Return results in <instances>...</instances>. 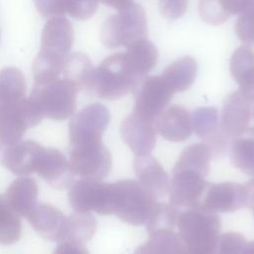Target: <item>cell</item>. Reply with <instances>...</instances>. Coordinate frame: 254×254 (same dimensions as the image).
Returning a JSON list of instances; mask_svg holds the SVG:
<instances>
[{
  "instance_id": "6da1fadb",
  "label": "cell",
  "mask_w": 254,
  "mask_h": 254,
  "mask_svg": "<svg viewBox=\"0 0 254 254\" xmlns=\"http://www.w3.org/2000/svg\"><path fill=\"white\" fill-rule=\"evenodd\" d=\"M211 154L204 143L187 147L174 166L170 182V202L177 206L198 208L208 187L205 177Z\"/></svg>"
},
{
  "instance_id": "7a4b0ae2",
  "label": "cell",
  "mask_w": 254,
  "mask_h": 254,
  "mask_svg": "<svg viewBox=\"0 0 254 254\" xmlns=\"http://www.w3.org/2000/svg\"><path fill=\"white\" fill-rule=\"evenodd\" d=\"M160 202L134 180L110 183L109 212L132 225L147 224Z\"/></svg>"
},
{
  "instance_id": "3957f363",
  "label": "cell",
  "mask_w": 254,
  "mask_h": 254,
  "mask_svg": "<svg viewBox=\"0 0 254 254\" xmlns=\"http://www.w3.org/2000/svg\"><path fill=\"white\" fill-rule=\"evenodd\" d=\"M176 226L188 254H215L220 231V220L215 213L190 208L179 213Z\"/></svg>"
},
{
  "instance_id": "277c9868",
  "label": "cell",
  "mask_w": 254,
  "mask_h": 254,
  "mask_svg": "<svg viewBox=\"0 0 254 254\" xmlns=\"http://www.w3.org/2000/svg\"><path fill=\"white\" fill-rule=\"evenodd\" d=\"M141 80L128 70L123 53L111 55L93 70L87 91L102 99H117L135 89Z\"/></svg>"
},
{
  "instance_id": "5b68a950",
  "label": "cell",
  "mask_w": 254,
  "mask_h": 254,
  "mask_svg": "<svg viewBox=\"0 0 254 254\" xmlns=\"http://www.w3.org/2000/svg\"><path fill=\"white\" fill-rule=\"evenodd\" d=\"M78 91L74 82L59 77L44 83H34L30 97L39 104L45 117L65 120L75 110Z\"/></svg>"
},
{
  "instance_id": "8992f818",
  "label": "cell",
  "mask_w": 254,
  "mask_h": 254,
  "mask_svg": "<svg viewBox=\"0 0 254 254\" xmlns=\"http://www.w3.org/2000/svg\"><path fill=\"white\" fill-rule=\"evenodd\" d=\"M146 32L144 10L137 4H131L105 20L101 27L100 39L106 48L116 49L142 39Z\"/></svg>"
},
{
  "instance_id": "52a82bcc",
  "label": "cell",
  "mask_w": 254,
  "mask_h": 254,
  "mask_svg": "<svg viewBox=\"0 0 254 254\" xmlns=\"http://www.w3.org/2000/svg\"><path fill=\"white\" fill-rule=\"evenodd\" d=\"M44 117L42 109L31 97L13 104H0V142L21 141L26 130L37 126Z\"/></svg>"
},
{
  "instance_id": "ba28073f",
  "label": "cell",
  "mask_w": 254,
  "mask_h": 254,
  "mask_svg": "<svg viewBox=\"0 0 254 254\" xmlns=\"http://www.w3.org/2000/svg\"><path fill=\"white\" fill-rule=\"evenodd\" d=\"M254 203V189L247 183L208 185L198 208L208 212H230Z\"/></svg>"
},
{
  "instance_id": "9c48e42d",
  "label": "cell",
  "mask_w": 254,
  "mask_h": 254,
  "mask_svg": "<svg viewBox=\"0 0 254 254\" xmlns=\"http://www.w3.org/2000/svg\"><path fill=\"white\" fill-rule=\"evenodd\" d=\"M109 121L110 113L103 104L91 103L85 106L69 121V146L101 142Z\"/></svg>"
},
{
  "instance_id": "30bf717a",
  "label": "cell",
  "mask_w": 254,
  "mask_h": 254,
  "mask_svg": "<svg viewBox=\"0 0 254 254\" xmlns=\"http://www.w3.org/2000/svg\"><path fill=\"white\" fill-rule=\"evenodd\" d=\"M68 162L74 175L82 179L101 180L111 169L112 157L102 142H99L69 146Z\"/></svg>"
},
{
  "instance_id": "8fae6325",
  "label": "cell",
  "mask_w": 254,
  "mask_h": 254,
  "mask_svg": "<svg viewBox=\"0 0 254 254\" xmlns=\"http://www.w3.org/2000/svg\"><path fill=\"white\" fill-rule=\"evenodd\" d=\"M133 113L155 123L175 93L162 75L149 76L138 85Z\"/></svg>"
},
{
  "instance_id": "7c38bea8",
  "label": "cell",
  "mask_w": 254,
  "mask_h": 254,
  "mask_svg": "<svg viewBox=\"0 0 254 254\" xmlns=\"http://www.w3.org/2000/svg\"><path fill=\"white\" fill-rule=\"evenodd\" d=\"M68 201L74 211L108 215L109 183L81 178L68 188Z\"/></svg>"
},
{
  "instance_id": "4fadbf2b",
  "label": "cell",
  "mask_w": 254,
  "mask_h": 254,
  "mask_svg": "<svg viewBox=\"0 0 254 254\" xmlns=\"http://www.w3.org/2000/svg\"><path fill=\"white\" fill-rule=\"evenodd\" d=\"M43 147L34 140L10 144L0 142V164L16 176L30 175L36 172Z\"/></svg>"
},
{
  "instance_id": "5bb4252c",
  "label": "cell",
  "mask_w": 254,
  "mask_h": 254,
  "mask_svg": "<svg viewBox=\"0 0 254 254\" xmlns=\"http://www.w3.org/2000/svg\"><path fill=\"white\" fill-rule=\"evenodd\" d=\"M192 131L204 140L211 156H223L227 151L228 137L222 132L216 108L199 107L190 114Z\"/></svg>"
},
{
  "instance_id": "9a60e30c",
  "label": "cell",
  "mask_w": 254,
  "mask_h": 254,
  "mask_svg": "<svg viewBox=\"0 0 254 254\" xmlns=\"http://www.w3.org/2000/svg\"><path fill=\"white\" fill-rule=\"evenodd\" d=\"M36 173L55 189H68L73 183V172L64 154L55 148L43 147Z\"/></svg>"
},
{
  "instance_id": "2e32d148",
  "label": "cell",
  "mask_w": 254,
  "mask_h": 254,
  "mask_svg": "<svg viewBox=\"0 0 254 254\" xmlns=\"http://www.w3.org/2000/svg\"><path fill=\"white\" fill-rule=\"evenodd\" d=\"M155 123L145 120L133 112L122 122L120 133L125 144L135 156L150 154L156 145Z\"/></svg>"
},
{
  "instance_id": "e0dca14e",
  "label": "cell",
  "mask_w": 254,
  "mask_h": 254,
  "mask_svg": "<svg viewBox=\"0 0 254 254\" xmlns=\"http://www.w3.org/2000/svg\"><path fill=\"white\" fill-rule=\"evenodd\" d=\"M134 171L138 183L155 198L166 196L170 191V179L161 164L151 154L135 156Z\"/></svg>"
},
{
  "instance_id": "ac0fdd59",
  "label": "cell",
  "mask_w": 254,
  "mask_h": 254,
  "mask_svg": "<svg viewBox=\"0 0 254 254\" xmlns=\"http://www.w3.org/2000/svg\"><path fill=\"white\" fill-rule=\"evenodd\" d=\"M250 119L251 102L238 91L228 94L223 103L219 122L222 132L228 138H235L248 128Z\"/></svg>"
},
{
  "instance_id": "d6986e66",
  "label": "cell",
  "mask_w": 254,
  "mask_h": 254,
  "mask_svg": "<svg viewBox=\"0 0 254 254\" xmlns=\"http://www.w3.org/2000/svg\"><path fill=\"white\" fill-rule=\"evenodd\" d=\"M159 134L171 142H183L192 132L190 114L180 105H172L165 108L155 122Z\"/></svg>"
},
{
  "instance_id": "ffe728a7",
  "label": "cell",
  "mask_w": 254,
  "mask_h": 254,
  "mask_svg": "<svg viewBox=\"0 0 254 254\" xmlns=\"http://www.w3.org/2000/svg\"><path fill=\"white\" fill-rule=\"evenodd\" d=\"M27 219L42 237L61 242L65 223V216L61 210L49 203H37Z\"/></svg>"
},
{
  "instance_id": "44dd1931",
  "label": "cell",
  "mask_w": 254,
  "mask_h": 254,
  "mask_svg": "<svg viewBox=\"0 0 254 254\" xmlns=\"http://www.w3.org/2000/svg\"><path fill=\"white\" fill-rule=\"evenodd\" d=\"M73 28L64 17H53L46 23L42 38L41 50L66 57L73 44Z\"/></svg>"
},
{
  "instance_id": "7402d4cb",
  "label": "cell",
  "mask_w": 254,
  "mask_h": 254,
  "mask_svg": "<svg viewBox=\"0 0 254 254\" xmlns=\"http://www.w3.org/2000/svg\"><path fill=\"white\" fill-rule=\"evenodd\" d=\"M39 187L29 177H20L13 181L4 195L10 207L20 216H26L38 203Z\"/></svg>"
},
{
  "instance_id": "603a6c76",
  "label": "cell",
  "mask_w": 254,
  "mask_h": 254,
  "mask_svg": "<svg viewBox=\"0 0 254 254\" xmlns=\"http://www.w3.org/2000/svg\"><path fill=\"white\" fill-rule=\"evenodd\" d=\"M123 55L129 72L139 80L156 65L158 60L155 46L143 38L131 43Z\"/></svg>"
},
{
  "instance_id": "cb8c5ba5",
  "label": "cell",
  "mask_w": 254,
  "mask_h": 254,
  "mask_svg": "<svg viewBox=\"0 0 254 254\" xmlns=\"http://www.w3.org/2000/svg\"><path fill=\"white\" fill-rule=\"evenodd\" d=\"M230 72L239 84V93L254 101V53L246 47L237 49L230 61Z\"/></svg>"
},
{
  "instance_id": "d4e9b609",
  "label": "cell",
  "mask_w": 254,
  "mask_h": 254,
  "mask_svg": "<svg viewBox=\"0 0 254 254\" xmlns=\"http://www.w3.org/2000/svg\"><path fill=\"white\" fill-rule=\"evenodd\" d=\"M97 222L89 212L74 211L65 217L64 233L61 242L83 244L90 240L96 232Z\"/></svg>"
},
{
  "instance_id": "484cf974",
  "label": "cell",
  "mask_w": 254,
  "mask_h": 254,
  "mask_svg": "<svg viewBox=\"0 0 254 254\" xmlns=\"http://www.w3.org/2000/svg\"><path fill=\"white\" fill-rule=\"evenodd\" d=\"M232 166L248 176H254V128H247L234 138L230 146Z\"/></svg>"
},
{
  "instance_id": "4316f807",
  "label": "cell",
  "mask_w": 254,
  "mask_h": 254,
  "mask_svg": "<svg viewBox=\"0 0 254 254\" xmlns=\"http://www.w3.org/2000/svg\"><path fill=\"white\" fill-rule=\"evenodd\" d=\"M196 64L190 57H184L171 64L161 74L174 92L188 89L196 75Z\"/></svg>"
},
{
  "instance_id": "83f0119b",
  "label": "cell",
  "mask_w": 254,
  "mask_h": 254,
  "mask_svg": "<svg viewBox=\"0 0 254 254\" xmlns=\"http://www.w3.org/2000/svg\"><path fill=\"white\" fill-rule=\"evenodd\" d=\"M94 67L91 64L89 58L82 53L68 54L63 64L64 78L74 82L79 90L88 89Z\"/></svg>"
},
{
  "instance_id": "f1b7e54d",
  "label": "cell",
  "mask_w": 254,
  "mask_h": 254,
  "mask_svg": "<svg viewBox=\"0 0 254 254\" xmlns=\"http://www.w3.org/2000/svg\"><path fill=\"white\" fill-rule=\"evenodd\" d=\"M153 254H188L185 241L174 228H159L149 232L145 243Z\"/></svg>"
},
{
  "instance_id": "f546056e",
  "label": "cell",
  "mask_w": 254,
  "mask_h": 254,
  "mask_svg": "<svg viewBox=\"0 0 254 254\" xmlns=\"http://www.w3.org/2000/svg\"><path fill=\"white\" fill-rule=\"evenodd\" d=\"M26 93V82L22 71L16 67H5L0 70V104H13Z\"/></svg>"
},
{
  "instance_id": "4dcf8cb0",
  "label": "cell",
  "mask_w": 254,
  "mask_h": 254,
  "mask_svg": "<svg viewBox=\"0 0 254 254\" xmlns=\"http://www.w3.org/2000/svg\"><path fill=\"white\" fill-rule=\"evenodd\" d=\"M65 57L40 50L32 65L34 83H44L60 77Z\"/></svg>"
},
{
  "instance_id": "1f68e13d",
  "label": "cell",
  "mask_w": 254,
  "mask_h": 254,
  "mask_svg": "<svg viewBox=\"0 0 254 254\" xmlns=\"http://www.w3.org/2000/svg\"><path fill=\"white\" fill-rule=\"evenodd\" d=\"M21 234L20 215L10 207L5 197L0 195V244H13L20 239Z\"/></svg>"
},
{
  "instance_id": "d6a6232c",
  "label": "cell",
  "mask_w": 254,
  "mask_h": 254,
  "mask_svg": "<svg viewBox=\"0 0 254 254\" xmlns=\"http://www.w3.org/2000/svg\"><path fill=\"white\" fill-rule=\"evenodd\" d=\"M235 31L238 38L245 44H254V3L241 12Z\"/></svg>"
},
{
  "instance_id": "836d02e7",
  "label": "cell",
  "mask_w": 254,
  "mask_h": 254,
  "mask_svg": "<svg viewBox=\"0 0 254 254\" xmlns=\"http://www.w3.org/2000/svg\"><path fill=\"white\" fill-rule=\"evenodd\" d=\"M246 240L242 234L237 232H226L217 241V254H243Z\"/></svg>"
},
{
  "instance_id": "e575fe53",
  "label": "cell",
  "mask_w": 254,
  "mask_h": 254,
  "mask_svg": "<svg viewBox=\"0 0 254 254\" xmlns=\"http://www.w3.org/2000/svg\"><path fill=\"white\" fill-rule=\"evenodd\" d=\"M98 0H65L66 12L76 20H86L93 15Z\"/></svg>"
},
{
  "instance_id": "d590c367",
  "label": "cell",
  "mask_w": 254,
  "mask_h": 254,
  "mask_svg": "<svg viewBox=\"0 0 254 254\" xmlns=\"http://www.w3.org/2000/svg\"><path fill=\"white\" fill-rule=\"evenodd\" d=\"M199 14L202 20L210 24H219L228 17L217 0H200Z\"/></svg>"
},
{
  "instance_id": "8d00e7d4",
  "label": "cell",
  "mask_w": 254,
  "mask_h": 254,
  "mask_svg": "<svg viewBox=\"0 0 254 254\" xmlns=\"http://www.w3.org/2000/svg\"><path fill=\"white\" fill-rule=\"evenodd\" d=\"M34 3L38 12L45 18L62 16L66 12L65 0H34Z\"/></svg>"
},
{
  "instance_id": "74e56055",
  "label": "cell",
  "mask_w": 254,
  "mask_h": 254,
  "mask_svg": "<svg viewBox=\"0 0 254 254\" xmlns=\"http://www.w3.org/2000/svg\"><path fill=\"white\" fill-rule=\"evenodd\" d=\"M187 0H161L162 14L168 18H178L187 8Z\"/></svg>"
},
{
  "instance_id": "f35d334b",
  "label": "cell",
  "mask_w": 254,
  "mask_h": 254,
  "mask_svg": "<svg viewBox=\"0 0 254 254\" xmlns=\"http://www.w3.org/2000/svg\"><path fill=\"white\" fill-rule=\"evenodd\" d=\"M227 16L241 13L254 3V0H217Z\"/></svg>"
},
{
  "instance_id": "ab89813d",
  "label": "cell",
  "mask_w": 254,
  "mask_h": 254,
  "mask_svg": "<svg viewBox=\"0 0 254 254\" xmlns=\"http://www.w3.org/2000/svg\"><path fill=\"white\" fill-rule=\"evenodd\" d=\"M53 254H89L83 244L63 241L55 249Z\"/></svg>"
},
{
  "instance_id": "60d3db41",
  "label": "cell",
  "mask_w": 254,
  "mask_h": 254,
  "mask_svg": "<svg viewBox=\"0 0 254 254\" xmlns=\"http://www.w3.org/2000/svg\"><path fill=\"white\" fill-rule=\"evenodd\" d=\"M98 1L118 10H121L132 4V0H98Z\"/></svg>"
},
{
  "instance_id": "b9f144b4",
  "label": "cell",
  "mask_w": 254,
  "mask_h": 254,
  "mask_svg": "<svg viewBox=\"0 0 254 254\" xmlns=\"http://www.w3.org/2000/svg\"><path fill=\"white\" fill-rule=\"evenodd\" d=\"M243 254H254V241L246 243L245 250Z\"/></svg>"
},
{
  "instance_id": "7bdbcfd3",
  "label": "cell",
  "mask_w": 254,
  "mask_h": 254,
  "mask_svg": "<svg viewBox=\"0 0 254 254\" xmlns=\"http://www.w3.org/2000/svg\"><path fill=\"white\" fill-rule=\"evenodd\" d=\"M249 185L254 189V179H253L252 181H250V182H249Z\"/></svg>"
}]
</instances>
